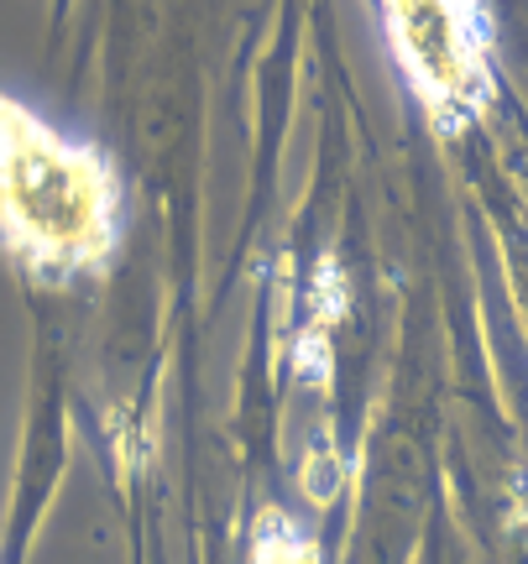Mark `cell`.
Returning a JSON list of instances; mask_svg holds the SVG:
<instances>
[{
  "mask_svg": "<svg viewBox=\"0 0 528 564\" xmlns=\"http://www.w3.org/2000/svg\"><path fill=\"white\" fill-rule=\"evenodd\" d=\"M0 241L42 278L110 262L121 241V183L110 162L63 137L0 89Z\"/></svg>",
  "mask_w": 528,
  "mask_h": 564,
  "instance_id": "1",
  "label": "cell"
},
{
  "mask_svg": "<svg viewBox=\"0 0 528 564\" xmlns=\"http://www.w3.org/2000/svg\"><path fill=\"white\" fill-rule=\"evenodd\" d=\"M382 32L429 121L445 131L476 121V110L492 100L487 11H476V6H387Z\"/></svg>",
  "mask_w": 528,
  "mask_h": 564,
  "instance_id": "2",
  "label": "cell"
},
{
  "mask_svg": "<svg viewBox=\"0 0 528 564\" xmlns=\"http://www.w3.org/2000/svg\"><path fill=\"white\" fill-rule=\"evenodd\" d=\"M251 564H320V549L293 518L262 512V523L251 533Z\"/></svg>",
  "mask_w": 528,
  "mask_h": 564,
  "instance_id": "3",
  "label": "cell"
}]
</instances>
